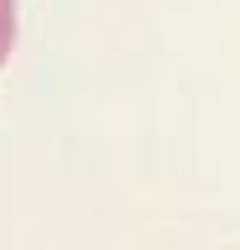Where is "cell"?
<instances>
[{
	"label": "cell",
	"mask_w": 240,
	"mask_h": 250,
	"mask_svg": "<svg viewBox=\"0 0 240 250\" xmlns=\"http://www.w3.org/2000/svg\"><path fill=\"white\" fill-rule=\"evenodd\" d=\"M11 37H16V0H0V62L11 52Z\"/></svg>",
	"instance_id": "cell-1"
}]
</instances>
